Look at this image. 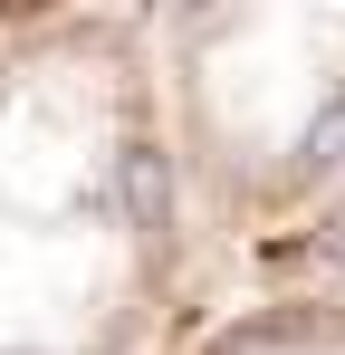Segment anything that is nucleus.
Wrapping results in <instances>:
<instances>
[{
  "instance_id": "nucleus-1",
  "label": "nucleus",
  "mask_w": 345,
  "mask_h": 355,
  "mask_svg": "<svg viewBox=\"0 0 345 355\" xmlns=\"http://www.w3.org/2000/svg\"><path fill=\"white\" fill-rule=\"evenodd\" d=\"M202 355H345V307H278L259 327H230Z\"/></svg>"
}]
</instances>
